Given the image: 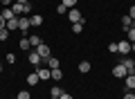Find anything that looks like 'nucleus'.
<instances>
[{
    "label": "nucleus",
    "mask_w": 135,
    "mask_h": 99,
    "mask_svg": "<svg viewBox=\"0 0 135 99\" xmlns=\"http://www.w3.org/2000/svg\"><path fill=\"white\" fill-rule=\"evenodd\" d=\"M68 18L72 20V25L74 23H86V18H83V14L77 9V7H72V9H68Z\"/></svg>",
    "instance_id": "obj_1"
},
{
    "label": "nucleus",
    "mask_w": 135,
    "mask_h": 99,
    "mask_svg": "<svg viewBox=\"0 0 135 99\" xmlns=\"http://www.w3.org/2000/svg\"><path fill=\"white\" fill-rule=\"evenodd\" d=\"M36 52L41 54V59H43V61H47V59H50V45H45V43H41V45L36 47Z\"/></svg>",
    "instance_id": "obj_2"
},
{
    "label": "nucleus",
    "mask_w": 135,
    "mask_h": 99,
    "mask_svg": "<svg viewBox=\"0 0 135 99\" xmlns=\"http://www.w3.org/2000/svg\"><path fill=\"white\" fill-rule=\"evenodd\" d=\"M117 52L119 54H128L131 52V41H119L117 43Z\"/></svg>",
    "instance_id": "obj_3"
},
{
    "label": "nucleus",
    "mask_w": 135,
    "mask_h": 99,
    "mask_svg": "<svg viewBox=\"0 0 135 99\" xmlns=\"http://www.w3.org/2000/svg\"><path fill=\"white\" fill-rule=\"evenodd\" d=\"M126 74H128V72H126V68L122 65V63H119V65H115V68H113V77H117V79H124Z\"/></svg>",
    "instance_id": "obj_4"
},
{
    "label": "nucleus",
    "mask_w": 135,
    "mask_h": 99,
    "mask_svg": "<svg viewBox=\"0 0 135 99\" xmlns=\"http://www.w3.org/2000/svg\"><path fill=\"white\" fill-rule=\"evenodd\" d=\"M36 74H38L41 81H45V79H50V77H52V70H47V68H36Z\"/></svg>",
    "instance_id": "obj_5"
},
{
    "label": "nucleus",
    "mask_w": 135,
    "mask_h": 99,
    "mask_svg": "<svg viewBox=\"0 0 135 99\" xmlns=\"http://www.w3.org/2000/svg\"><path fill=\"white\" fill-rule=\"evenodd\" d=\"M122 65L126 68V72H128V74H135V61H133V59H124V61H122Z\"/></svg>",
    "instance_id": "obj_6"
},
{
    "label": "nucleus",
    "mask_w": 135,
    "mask_h": 99,
    "mask_svg": "<svg viewBox=\"0 0 135 99\" xmlns=\"http://www.w3.org/2000/svg\"><path fill=\"white\" fill-rule=\"evenodd\" d=\"M27 59H29V63H32V65H38V63L43 61V59H41V54L36 52V50H32V52H29V56H27Z\"/></svg>",
    "instance_id": "obj_7"
},
{
    "label": "nucleus",
    "mask_w": 135,
    "mask_h": 99,
    "mask_svg": "<svg viewBox=\"0 0 135 99\" xmlns=\"http://www.w3.org/2000/svg\"><path fill=\"white\" fill-rule=\"evenodd\" d=\"M124 83H126V90H135V74H126Z\"/></svg>",
    "instance_id": "obj_8"
},
{
    "label": "nucleus",
    "mask_w": 135,
    "mask_h": 99,
    "mask_svg": "<svg viewBox=\"0 0 135 99\" xmlns=\"http://www.w3.org/2000/svg\"><path fill=\"white\" fill-rule=\"evenodd\" d=\"M29 25H34V27H41V25H43V18H41L38 14H32V16H29Z\"/></svg>",
    "instance_id": "obj_9"
},
{
    "label": "nucleus",
    "mask_w": 135,
    "mask_h": 99,
    "mask_svg": "<svg viewBox=\"0 0 135 99\" xmlns=\"http://www.w3.org/2000/svg\"><path fill=\"white\" fill-rule=\"evenodd\" d=\"M29 27H32V25H29V18H18V29L20 32H27Z\"/></svg>",
    "instance_id": "obj_10"
},
{
    "label": "nucleus",
    "mask_w": 135,
    "mask_h": 99,
    "mask_svg": "<svg viewBox=\"0 0 135 99\" xmlns=\"http://www.w3.org/2000/svg\"><path fill=\"white\" fill-rule=\"evenodd\" d=\"M0 16H2L5 20H11V18H16V16H14V11H11V7H5V9L0 11Z\"/></svg>",
    "instance_id": "obj_11"
},
{
    "label": "nucleus",
    "mask_w": 135,
    "mask_h": 99,
    "mask_svg": "<svg viewBox=\"0 0 135 99\" xmlns=\"http://www.w3.org/2000/svg\"><path fill=\"white\" fill-rule=\"evenodd\" d=\"M122 25H124V29H131V27H133V18H131L128 14H124V16H122Z\"/></svg>",
    "instance_id": "obj_12"
},
{
    "label": "nucleus",
    "mask_w": 135,
    "mask_h": 99,
    "mask_svg": "<svg viewBox=\"0 0 135 99\" xmlns=\"http://www.w3.org/2000/svg\"><path fill=\"white\" fill-rule=\"evenodd\" d=\"M29 45H32V47H34V50H36V47H38V45H41V38H38V36H36V34H32V36H29Z\"/></svg>",
    "instance_id": "obj_13"
},
{
    "label": "nucleus",
    "mask_w": 135,
    "mask_h": 99,
    "mask_svg": "<svg viewBox=\"0 0 135 99\" xmlns=\"http://www.w3.org/2000/svg\"><path fill=\"white\" fill-rule=\"evenodd\" d=\"M7 29H9V32L18 29V18H11V20H7Z\"/></svg>",
    "instance_id": "obj_14"
},
{
    "label": "nucleus",
    "mask_w": 135,
    "mask_h": 99,
    "mask_svg": "<svg viewBox=\"0 0 135 99\" xmlns=\"http://www.w3.org/2000/svg\"><path fill=\"white\" fill-rule=\"evenodd\" d=\"M38 81H41V79H38V74H36V72H32V74L27 77V83H29V86H36Z\"/></svg>",
    "instance_id": "obj_15"
},
{
    "label": "nucleus",
    "mask_w": 135,
    "mask_h": 99,
    "mask_svg": "<svg viewBox=\"0 0 135 99\" xmlns=\"http://www.w3.org/2000/svg\"><path fill=\"white\" fill-rule=\"evenodd\" d=\"M79 72H83V74L90 72V63H88V61H81V63H79Z\"/></svg>",
    "instance_id": "obj_16"
},
{
    "label": "nucleus",
    "mask_w": 135,
    "mask_h": 99,
    "mask_svg": "<svg viewBox=\"0 0 135 99\" xmlns=\"http://www.w3.org/2000/svg\"><path fill=\"white\" fill-rule=\"evenodd\" d=\"M126 41H131V43H135V27H131V29H126Z\"/></svg>",
    "instance_id": "obj_17"
},
{
    "label": "nucleus",
    "mask_w": 135,
    "mask_h": 99,
    "mask_svg": "<svg viewBox=\"0 0 135 99\" xmlns=\"http://www.w3.org/2000/svg\"><path fill=\"white\" fill-rule=\"evenodd\" d=\"M52 79H54V81H61V79H63V72L59 70V68H54V70H52Z\"/></svg>",
    "instance_id": "obj_18"
},
{
    "label": "nucleus",
    "mask_w": 135,
    "mask_h": 99,
    "mask_svg": "<svg viewBox=\"0 0 135 99\" xmlns=\"http://www.w3.org/2000/svg\"><path fill=\"white\" fill-rule=\"evenodd\" d=\"M20 50H32V45H29V38H20Z\"/></svg>",
    "instance_id": "obj_19"
},
{
    "label": "nucleus",
    "mask_w": 135,
    "mask_h": 99,
    "mask_svg": "<svg viewBox=\"0 0 135 99\" xmlns=\"http://www.w3.org/2000/svg\"><path fill=\"white\" fill-rule=\"evenodd\" d=\"M47 65H50V70H54V68H59V59L50 56V59H47Z\"/></svg>",
    "instance_id": "obj_20"
},
{
    "label": "nucleus",
    "mask_w": 135,
    "mask_h": 99,
    "mask_svg": "<svg viewBox=\"0 0 135 99\" xmlns=\"http://www.w3.org/2000/svg\"><path fill=\"white\" fill-rule=\"evenodd\" d=\"M11 11H14V16H16V14H23V5H20V2H14Z\"/></svg>",
    "instance_id": "obj_21"
},
{
    "label": "nucleus",
    "mask_w": 135,
    "mask_h": 99,
    "mask_svg": "<svg viewBox=\"0 0 135 99\" xmlns=\"http://www.w3.org/2000/svg\"><path fill=\"white\" fill-rule=\"evenodd\" d=\"M72 32H74V34H81V32H83V23H74V25H72Z\"/></svg>",
    "instance_id": "obj_22"
},
{
    "label": "nucleus",
    "mask_w": 135,
    "mask_h": 99,
    "mask_svg": "<svg viewBox=\"0 0 135 99\" xmlns=\"http://www.w3.org/2000/svg\"><path fill=\"white\" fill-rule=\"evenodd\" d=\"M7 38H9V29H0V41H7Z\"/></svg>",
    "instance_id": "obj_23"
},
{
    "label": "nucleus",
    "mask_w": 135,
    "mask_h": 99,
    "mask_svg": "<svg viewBox=\"0 0 135 99\" xmlns=\"http://www.w3.org/2000/svg\"><path fill=\"white\" fill-rule=\"evenodd\" d=\"M61 95H63V90L59 88V86H54L52 88V97H61Z\"/></svg>",
    "instance_id": "obj_24"
},
{
    "label": "nucleus",
    "mask_w": 135,
    "mask_h": 99,
    "mask_svg": "<svg viewBox=\"0 0 135 99\" xmlns=\"http://www.w3.org/2000/svg\"><path fill=\"white\" fill-rule=\"evenodd\" d=\"M61 5H65V7H68V9H72V7H74V5H77V0H63Z\"/></svg>",
    "instance_id": "obj_25"
},
{
    "label": "nucleus",
    "mask_w": 135,
    "mask_h": 99,
    "mask_svg": "<svg viewBox=\"0 0 135 99\" xmlns=\"http://www.w3.org/2000/svg\"><path fill=\"white\" fill-rule=\"evenodd\" d=\"M16 99H32V97H29V92H27V90H20Z\"/></svg>",
    "instance_id": "obj_26"
},
{
    "label": "nucleus",
    "mask_w": 135,
    "mask_h": 99,
    "mask_svg": "<svg viewBox=\"0 0 135 99\" xmlns=\"http://www.w3.org/2000/svg\"><path fill=\"white\" fill-rule=\"evenodd\" d=\"M23 14H32V5H29V2L23 5Z\"/></svg>",
    "instance_id": "obj_27"
},
{
    "label": "nucleus",
    "mask_w": 135,
    "mask_h": 99,
    "mask_svg": "<svg viewBox=\"0 0 135 99\" xmlns=\"http://www.w3.org/2000/svg\"><path fill=\"white\" fill-rule=\"evenodd\" d=\"M56 14H68V7L65 5H59L56 7Z\"/></svg>",
    "instance_id": "obj_28"
},
{
    "label": "nucleus",
    "mask_w": 135,
    "mask_h": 99,
    "mask_svg": "<svg viewBox=\"0 0 135 99\" xmlns=\"http://www.w3.org/2000/svg\"><path fill=\"white\" fill-rule=\"evenodd\" d=\"M7 63H16V54H14V52L7 54Z\"/></svg>",
    "instance_id": "obj_29"
},
{
    "label": "nucleus",
    "mask_w": 135,
    "mask_h": 99,
    "mask_svg": "<svg viewBox=\"0 0 135 99\" xmlns=\"http://www.w3.org/2000/svg\"><path fill=\"white\" fill-rule=\"evenodd\" d=\"M124 99H135V92H133V90H128V92L124 95Z\"/></svg>",
    "instance_id": "obj_30"
},
{
    "label": "nucleus",
    "mask_w": 135,
    "mask_h": 99,
    "mask_svg": "<svg viewBox=\"0 0 135 99\" xmlns=\"http://www.w3.org/2000/svg\"><path fill=\"white\" fill-rule=\"evenodd\" d=\"M108 52H117V43H110L108 45Z\"/></svg>",
    "instance_id": "obj_31"
},
{
    "label": "nucleus",
    "mask_w": 135,
    "mask_h": 99,
    "mask_svg": "<svg viewBox=\"0 0 135 99\" xmlns=\"http://www.w3.org/2000/svg\"><path fill=\"white\" fill-rule=\"evenodd\" d=\"M5 27H7V20L2 18V16H0V29H5Z\"/></svg>",
    "instance_id": "obj_32"
},
{
    "label": "nucleus",
    "mask_w": 135,
    "mask_h": 99,
    "mask_svg": "<svg viewBox=\"0 0 135 99\" xmlns=\"http://www.w3.org/2000/svg\"><path fill=\"white\" fill-rule=\"evenodd\" d=\"M128 16H131V18H133V20H135V5L131 7V11H128Z\"/></svg>",
    "instance_id": "obj_33"
},
{
    "label": "nucleus",
    "mask_w": 135,
    "mask_h": 99,
    "mask_svg": "<svg viewBox=\"0 0 135 99\" xmlns=\"http://www.w3.org/2000/svg\"><path fill=\"white\" fill-rule=\"evenodd\" d=\"M59 99H72V95H68V92H63V95H61V97H59Z\"/></svg>",
    "instance_id": "obj_34"
},
{
    "label": "nucleus",
    "mask_w": 135,
    "mask_h": 99,
    "mask_svg": "<svg viewBox=\"0 0 135 99\" xmlns=\"http://www.w3.org/2000/svg\"><path fill=\"white\" fill-rule=\"evenodd\" d=\"M0 2H2L5 7H9V5H11V0H0Z\"/></svg>",
    "instance_id": "obj_35"
},
{
    "label": "nucleus",
    "mask_w": 135,
    "mask_h": 99,
    "mask_svg": "<svg viewBox=\"0 0 135 99\" xmlns=\"http://www.w3.org/2000/svg\"><path fill=\"white\" fill-rule=\"evenodd\" d=\"M16 2H20V5H25V2H29V0H16Z\"/></svg>",
    "instance_id": "obj_36"
},
{
    "label": "nucleus",
    "mask_w": 135,
    "mask_h": 99,
    "mask_svg": "<svg viewBox=\"0 0 135 99\" xmlns=\"http://www.w3.org/2000/svg\"><path fill=\"white\" fill-rule=\"evenodd\" d=\"M0 72H2V63H0Z\"/></svg>",
    "instance_id": "obj_37"
},
{
    "label": "nucleus",
    "mask_w": 135,
    "mask_h": 99,
    "mask_svg": "<svg viewBox=\"0 0 135 99\" xmlns=\"http://www.w3.org/2000/svg\"><path fill=\"white\" fill-rule=\"evenodd\" d=\"M50 99H59V97H50Z\"/></svg>",
    "instance_id": "obj_38"
},
{
    "label": "nucleus",
    "mask_w": 135,
    "mask_h": 99,
    "mask_svg": "<svg viewBox=\"0 0 135 99\" xmlns=\"http://www.w3.org/2000/svg\"><path fill=\"white\" fill-rule=\"evenodd\" d=\"M133 27H135V20H133Z\"/></svg>",
    "instance_id": "obj_39"
},
{
    "label": "nucleus",
    "mask_w": 135,
    "mask_h": 99,
    "mask_svg": "<svg viewBox=\"0 0 135 99\" xmlns=\"http://www.w3.org/2000/svg\"><path fill=\"white\" fill-rule=\"evenodd\" d=\"M11 99H16V97H11Z\"/></svg>",
    "instance_id": "obj_40"
},
{
    "label": "nucleus",
    "mask_w": 135,
    "mask_h": 99,
    "mask_svg": "<svg viewBox=\"0 0 135 99\" xmlns=\"http://www.w3.org/2000/svg\"><path fill=\"white\" fill-rule=\"evenodd\" d=\"M133 92H135V90H133Z\"/></svg>",
    "instance_id": "obj_41"
}]
</instances>
